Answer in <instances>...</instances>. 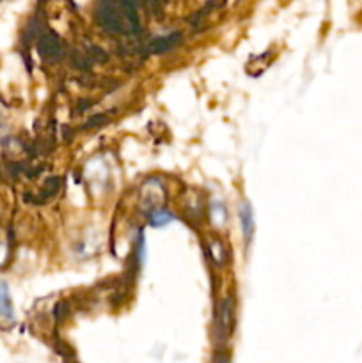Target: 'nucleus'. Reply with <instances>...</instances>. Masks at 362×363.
I'll return each instance as SVG.
<instances>
[{
  "label": "nucleus",
  "mask_w": 362,
  "mask_h": 363,
  "mask_svg": "<svg viewBox=\"0 0 362 363\" xmlns=\"http://www.w3.org/2000/svg\"><path fill=\"white\" fill-rule=\"evenodd\" d=\"M59 188H60V181L57 179V177H50V179L45 183V186H43L41 194H39L41 195V201H48V199L55 197Z\"/></svg>",
  "instance_id": "7"
},
{
  "label": "nucleus",
  "mask_w": 362,
  "mask_h": 363,
  "mask_svg": "<svg viewBox=\"0 0 362 363\" xmlns=\"http://www.w3.org/2000/svg\"><path fill=\"white\" fill-rule=\"evenodd\" d=\"M172 218L174 216L170 215V213L163 211V209H156V211L151 213V218L149 220H151V225L162 227V225H165V223H169Z\"/></svg>",
  "instance_id": "8"
},
{
  "label": "nucleus",
  "mask_w": 362,
  "mask_h": 363,
  "mask_svg": "<svg viewBox=\"0 0 362 363\" xmlns=\"http://www.w3.org/2000/svg\"><path fill=\"white\" fill-rule=\"evenodd\" d=\"M106 123V116H103V113H99V116L92 117V119H89L87 123H85V128L87 130H91V128H96V126H103V124Z\"/></svg>",
  "instance_id": "9"
},
{
  "label": "nucleus",
  "mask_w": 362,
  "mask_h": 363,
  "mask_svg": "<svg viewBox=\"0 0 362 363\" xmlns=\"http://www.w3.org/2000/svg\"><path fill=\"white\" fill-rule=\"evenodd\" d=\"M38 52L41 59H45L46 62H57L59 59H62V43L57 38L55 34L48 32V34H43L38 41Z\"/></svg>",
  "instance_id": "2"
},
{
  "label": "nucleus",
  "mask_w": 362,
  "mask_h": 363,
  "mask_svg": "<svg viewBox=\"0 0 362 363\" xmlns=\"http://www.w3.org/2000/svg\"><path fill=\"white\" fill-rule=\"evenodd\" d=\"M180 39H181V34H177V32H174V34H169V35H163V38L153 39V41L148 45V48H146V53H149V55H162V53L170 52V50L180 43Z\"/></svg>",
  "instance_id": "3"
},
{
  "label": "nucleus",
  "mask_w": 362,
  "mask_h": 363,
  "mask_svg": "<svg viewBox=\"0 0 362 363\" xmlns=\"http://www.w3.org/2000/svg\"><path fill=\"white\" fill-rule=\"evenodd\" d=\"M102 28L112 34H133L138 30V16L128 0H103L96 11Z\"/></svg>",
  "instance_id": "1"
},
{
  "label": "nucleus",
  "mask_w": 362,
  "mask_h": 363,
  "mask_svg": "<svg viewBox=\"0 0 362 363\" xmlns=\"http://www.w3.org/2000/svg\"><path fill=\"white\" fill-rule=\"evenodd\" d=\"M240 222H241V230H243L245 243L248 245L252 240V233H254V216H252V209L248 204H241Z\"/></svg>",
  "instance_id": "6"
},
{
  "label": "nucleus",
  "mask_w": 362,
  "mask_h": 363,
  "mask_svg": "<svg viewBox=\"0 0 362 363\" xmlns=\"http://www.w3.org/2000/svg\"><path fill=\"white\" fill-rule=\"evenodd\" d=\"M216 325H219L220 332L222 335H229L233 332V326H234V314H233V301L226 300L222 301L220 305V311H219V319H216Z\"/></svg>",
  "instance_id": "5"
},
{
  "label": "nucleus",
  "mask_w": 362,
  "mask_h": 363,
  "mask_svg": "<svg viewBox=\"0 0 362 363\" xmlns=\"http://www.w3.org/2000/svg\"><path fill=\"white\" fill-rule=\"evenodd\" d=\"M14 321L13 303H11L9 287L0 280V325H11Z\"/></svg>",
  "instance_id": "4"
}]
</instances>
